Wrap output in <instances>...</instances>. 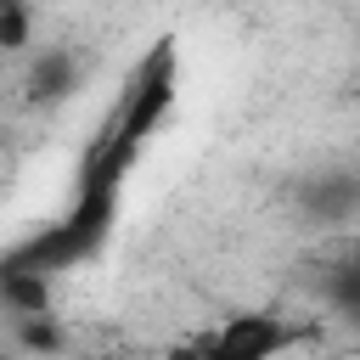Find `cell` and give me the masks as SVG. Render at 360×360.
Returning <instances> with one entry per match:
<instances>
[{
  "mask_svg": "<svg viewBox=\"0 0 360 360\" xmlns=\"http://www.w3.org/2000/svg\"><path fill=\"white\" fill-rule=\"evenodd\" d=\"M22 39V17H17V6L11 0H0V51L6 45H17Z\"/></svg>",
  "mask_w": 360,
  "mask_h": 360,
  "instance_id": "7a4b0ae2",
  "label": "cell"
},
{
  "mask_svg": "<svg viewBox=\"0 0 360 360\" xmlns=\"http://www.w3.org/2000/svg\"><path fill=\"white\" fill-rule=\"evenodd\" d=\"M292 326L287 315H270V309H242V315H225L219 326H208L197 338V360H281L292 349Z\"/></svg>",
  "mask_w": 360,
  "mask_h": 360,
  "instance_id": "6da1fadb",
  "label": "cell"
},
{
  "mask_svg": "<svg viewBox=\"0 0 360 360\" xmlns=\"http://www.w3.org/2000/svg\"><path fill=\"white\" fill-rule=\"evenodd\" d=\"M354 276H360V259H354Z\"/></svg>",
  "mask_w": 360,
  "mask_h": 360,
  "instance_id": "3957f363",
  "label": "cell"
}]
</instances>
